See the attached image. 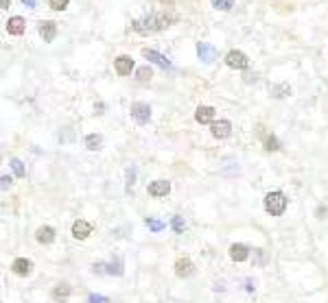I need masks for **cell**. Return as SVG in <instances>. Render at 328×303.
<instances>
[{
	"mask_svg": "<svg viewBox=\"0 0 328 303\" xmlns=\"http://www.w3.org/2000/svg\"><path fill=\"white\" fill-rule=\"evenodd\" d=\"M173 18L166 13H156V15H149L145 20H136L134 22V31L142 33V35H149V33H156V31H162L168 26V22Z\"/></svg>",
	"mask_w": 328,
	"mask_h": 303,
	"instance_id": "1",
	"label": "cell"
},
{
	"mask_svg": "<svg viewBox=\"0 0 328 303\" xmlns=\"http://www.w3.org/2000/svg\"><path fill=\"white\" fill-rule=\"evenodd\" d=\"M265 209L271 214V216H280L287 209V196L282 192H269L265 196Z\"/></svg>",
	"mask_w": 328,
	"mask_h": 303,
	"instance_id": "2",
	"label": "cell"
},
{
	"mask_svg": "<svg viewBox=\"0 0 328 303\" xmlns=\"http://www.w3.org/2000/svg\"><path fill=\"white\" fill-rule=\"evenodd\" d=\"M131 118L138 124H147L151 118V107L147 103H134L131 105Z\"/></svg>",
	"mask_w": 328,
	"mask_h": 303,
	"instance_id": "3",
	"label": "cell"
},
{
	"mask_svg": "<svg viewBox=\"0 0 328 303\" xmlns=\"http://www.w3.org/2000/svg\"><path fill=\"white\" fill-rule=\"evenodd\" d=\"M226 63L234 70H245L249 65V59H247V55L241 53V51H230L228 57H226Z\"/></svg>",
	"mask_w": 328,
	"mask_h": 303,
	"instance_id": "4",
	"label": "cell"
},
{
	"mask_svg": "<svg viewBox=\"0 0 328 303\" xmlns=\"http://www.w3.org/2000/svg\"><path fill=\"white\" fill-rule=\"evenodd\" d=\"M197 55H199L201 61L210 63L212 59H217V48L212 46V44H208V42H199L197 44Z\"/></svg>",
	"mask_w": 328,
	"mask_h": 303,
	"instance_id": "5",
	"label": "cell"
},
{
	"mask_svg": "<svg viewBox=\"0 0 328 303\" xmlns=\"http://www.w3.org/2000/svg\"><path fill=\"white\" fill-rule=\"evenodd\" d=\"M114 68H116V72L120 76H127V74H131V70H134V59L127 57V55H120L116 61H114Z\"/></svg>",
	"mask_w": 328,
	"mask_h": 303,
	"instance_id": "6",
	"label": "cell"
},
{
	"mask_svg": "<svg viewBox=\"0 0 328 303\" xmlns=\"http://www.w3.org/2000/svg\"><path fill=\"white\" fill-rule=\"evenodd\" d=\"M11 271L15 275H20V277H26V275L33 271V262L26 260V257H18V260L11 264Z\"/></svg>",
	"mask_w": 328,
	"mask_h": 303,
	"instance_id": "7",
	"label": "cell"
},
{
	"mask_svg": "<svg viewBox=\"0 0 328 303\" xmlns=\"http://www.w3.org/2000/svg\"><path fill=\"white\" fill-rule=\"evenodd\" d=\"M90 234H92V225L87 220H77L73 225V236L77 240H85Z\"/></svg>",
	"mask_w": 328,
	"mask_h": 303,
	"instance_id": "8",
	"label": "cell"
},
{
	"mask_svg": "<svg viewBox=\"0 0 328 303\" xmlns=\"http://www.w3.org/2000/svg\"><path fill=\"white\" fill-rule=\"evenodd\" d=\"M195 120L201 124H210L212 120H215V109L208 107V105H201V107H197V112H195Z\"/></svg>",
	"mask_w": 328,
	"mask_h": 303,
	"instance_id": "9",
	"label": "cell"
},
{
	"mask_svg": "<svg viewBox=\"0 0 328 303\" xmlns=\"http://www.w3.org/2000/svg\"><path fill=\"white\" fill-rule=\"evenodd\" d=\"M212 135L217 137V140H223V137H228L232 133V124L228 122V120H219V122H212Z\"/></svg>",
	"mask_w": 328,
	"mask_h": 303,
	"instance_id": "10",
	"label": "cell"
},
{
	"mask_svg": "<svg viewBox=\"0 0 328 303\" xmlns=\"http://www.w3.org/2000/svg\"><path fill=\"white\" fill-rule=\"evenodd\" d=\"M168 192H171V183L168 181H153V183L149 185V194L156 196V199H160V196H166Z\"/></svg>",
	"mask_w": 328,
	"mask_h": 303,
	"instance_id": "11",
	"label": "cell"
},
{
	"mask_svg": "<svg viewBox=\"0 0 328 303\" xmlns=\"http://www.w3.org/2000/svg\"><path fill=\"white\" fill-rule=\"evenodd\" d=\"M193 271H195V266L188 257H179V260L175 262V273H177V277H188V275H193Z\"/></svg>",
	"mask_w": 328,
	"mask_h": 303,
	"instance_id": "12",
	"label": "cell"
},
{
	"mask_svg": "<svg viewBox=\"0 0 328 303\" xmlns=\"http://www.w3.org/2000/svg\"><path fill=\"white\" fill-rule=\"evenodd\" d=\"M142 55H145L147 59H149L151 63H156V65H160V68H171V61H168L164 55H160V53H156V51H149V48H145L142 51Z\"/></svg>",
	"mask_w": 328,
	"mask_h": 303,
	"instance_id": "13",
	"label": "cell"
},
{
	"mask_svg": "<svg viewBox=\"0 0 328 303\" xmlns=\"http://www.w3.org/2000/svg\"><path fill=\"white\" fill-rule=\"evenodd\" d=\"M7 33L9 35H22L24 33V20L20 15H13V18L7 20Z\"/></svg>",
	"mask_w": 328,
	"mask_h": 303,
	"instance_id": "14",
	"label": "cell"
},
{
	"mask_svg": "<svg viewBox=\"0 0 328 303\" xmlns=\"http://www.w3.org/2000/svg\"><path fill=\"white\" fill-rule=\"evenodd\" d=\"M40 35L44 42H53L55 35H57V24L55 22H42L40 24Z\"/></svg>",
	"mask_w": 328,
	"mask_h": 303,
	"instance_id": "15",
	"label": "cell"
},
{
	"mask_svg": "<svg viewBox=\"0 0 328 303\" xmlns=\"http://www.w3.org/2000/svg\"><path fill=\"white\" fill-rule=\"evenodd\" d=\"M35 238H37V242H40V244H51V242L55 240V229L48 227V225H44V227L37 229Z\"/></svg>",
	"mask_w": 328,
	"mask_h": 303,
	"instance_id": "16",
	"label": "cell"
},
{
	"mask_svg": "<svg viewBox=\"0 0 328 303\" xmlns=\"http://www.w3.org/2000/svg\"><path fill=\"white\" fill-rule=\"evenodd\" d=\"M70 286L68 284H59V286H55V290H53V299L57 301V303H66L70 299Z\"/></svg>",
	"mask_w": 328,
	"mask_h": 303,
	"instance_id": "17",
	"label": "cell"
},
{
	"mask_svg": "<svg viewBox=\"0 0 328 303\" xmlns=\"http://www.w3.org/2000/svg\"><path fill=\"white\" fill-rule=\"evenodd\" d=\"M230 257L234 262H245L247 260V246L245 244H232L230 246Z\"/></svg>",
	"mask_w": 328,
	"mask_h": 303,
	"instance_id": "18",
	"label": "cell"
},
{
	"mask_svg": "<svg viewBox=\"0 0 328 303\" xmlns=\"http://www.w3.org/2000/svg\"><path fill=\"white\" fill-rule=\"evenodd\" d=\"M269 92H271V96H276V98H284V96L291 94V87L287 83H280V85H271Z\"/></svg>",
	"mask_w": 328,
	"mask_h": 303,
	"instance_id": "19",
	"label": "cell"
},
{
	"mask_svg": "<svg viewBox=\"0 0 328 303\" xmlns=\"http://www.w3.org/2000/svg\"><path fill=\"white\" fill-rule=\"evenodd\" d=\"M101 144H103V137H101V135L90 133V135L85 137V146L90 148V151H98V148H101Z\"/></svg>",
	"mask_w": 328,
	"mask_h": 303,
	"instance_id": "20",
	"label": "cell"
},
{
	"mask_svg": "<svg viewBox=\"0 0 328 303\" xmlns=\"http://www.w3.org/2000/svg\"><path fill=\"white\" fill-rule=\"evenodd\" d=\"M151 76H153V74H151V68H149V65H142V68L136 70V79H138L140 83H149Z\"/></svg>",
	"mask_w": 328,
	"mask_h": 303,
	"instance_id": "21",
	"label": "cell"
},
{
	"mask_svg": "<svg viewBox=\"0 0 328 303\" xmlns=\"http://www.w3.org/2000/svg\"><path fill=\"white\" fill-rule=\"evenodd\" d=\"M212 7L219 9V11H230L234 7V0H210Z\"/></svg>",
	"mask_w": 328,
	"mask_h": 303,
	"instance_id": "22",
	"label": "cell"
},
{
	"mask_svg": "<svg viewBox=\"0 0 328 303\" xmlns=\"http://www.w3.org/2000/svg\"><path fill=\"white\" fill-rule=\"evenodd\" d=\"M107 273H109V275H123V260L109 262V264H107Z\"/></svg>",
	"mask_w": 328,
	"mask_h": 303,
	"instance_id": "23",
	"label": "cell"
},
{
	"mask_svg": "<svg viewBox=\"0 0 328 303\" xmlns=\"http://www.w3.org/2000/svg\"><path fill=\"white\" fill-rule=\"evenodd\" d=\"M171 225H173V231H175V234H184L186 223H184V218H182V216H175Z\"/></svg>",
	"mask_w": 328,
	"mask_h": 303,
	"instance_id": "24",
	"label": "cell"
},
{
	"mask_svg": "<svg viewBox=\"0 0 328 303\" xmlns=\"http://www.w3.org/2000/svg\"><path fill=\"white\" fill-rule=\"evenodd\" d=\"M145 225H147V227H149L151 231H162V229H164V223H160V220H156V218H147Z\"/></svg>",
	"mask_w": 328,
	"mask_h": 303,
	"instance_id": "25",
	"label": "cell"
},
{
	"mask_svg": "<svg viewBox=\"0 0 328 303\" xmlns=\"http://www.w3.org/2000/svg\"><path fill=\"white\" fill-rule=\"evenodd\" d=\"M11 168H13V173L18 175V177H24V164H22L20 159H11Z\"/></svg>",
	"mask_w": 328,
	"mask_h": 303,
	"instance_id": "26",
	"label": "cell"
},
{
	"mask_svg": "<svg viewBox=\"0 0 328 303\" xmlns=\"http://www.w3.org/2000/svg\"><path fill=\"white\" fill-rule=\"evenodd\" d=\"M265 148L267 151H278V148H280V144H278V140L273 135H267L265 137Z\"/></svg>",
	"mask_w": 328,
	"mask_h": 303,
	"instance_id": "27",
	"label": "cell"
},
{
	"mask_svg": "<svg viewBox=\"0 0 328 303\" xmlns=\"http://www.w3.org/2000/svg\"><path fill=\"white\" fill-rule=\"evenodd\" d=\"M68 2H70V0H51V7L55 11H62V9L68 7Z\"/></svg>",
	"mask_w": 328,
	"mask_h": 303,
	"instance_id": "28",
	"label": "cell"
},
{
	"mask_svg": "<svg viewBox=\"0 0 328 303\" xmlns=\"http://www.w3.org/2000/svg\"><path fill=\"white\" fill-rule=\"evenodd\" d=\"M134 183H136V170L134 168H127V190L134 188Z\"/></svg>",
	"mask_w": 328,
	"mask_h": 303,
	"instance_id": "29",
	"label": "cell"
},
{
	"mask_svg": "<svg viewBox=\"0 0 328 303\" xmlns=\"http://www.w3.org/2000/svg\"><path fill=\"white\" fill-rule=\"evenodd\" d=\"M87 303H109V299L107 297H103V295H90Z\"/></svg>",
	"mask_w": 328,
	"mask_h": 303,
	"instance_id": "30",
	"label": "cell"
},
{
	"mask_svg": "<svg viewBox=\"0 0 328 303\" xmlns=\"http://www.w3.org/2000/svg\"><path fill=\"white\" fill-rule=\"evenodd\" d=\"M0 181H2V190H7L9 185H11V179H9V177H2Z\"/></svg>",
	"mask_w": 328,
	"mask_h": 303,
	"instance_id": "31",
	"label": "cell"
},
{
	"mask_svg": "<svg viewBox=\"0 0 328 303\" xmlns=\"http://www.w3.org/2000/svg\"><path fill=\"white\" fill-rule=\"evenodd\" d=\"M22 2H24L26 7H35V4H37V0H22Z\"/></svg>",
	"mask_w": 328,
	"mask_h": 303,
	"instance_id": "32",
	"label": "cell"
},
{
	"mask_svg": "<svg viewBox=\"0 0 328 303\" xmlns=\"http://www.w3.org/2000/svg\"><path fill=\"white\" fill-rule=\"evenodd\" d=\"M11 7V0H2V9H9Z\"/></svg>",
	"mask_w": 328,
	"mask_h": 303,
	"instance_id": "33",
	"label": "cell"
}]
</instances>
